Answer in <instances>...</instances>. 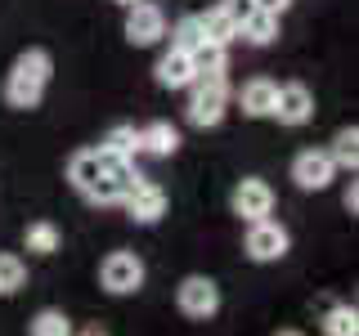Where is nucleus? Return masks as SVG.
Returning <instances> with one entry per match:
<instances>
[{
	"mask_svg": "<svg viewBox=\"0 0 359 336\" xmlns=\"http://www.w3.org/2000/svg\"><path fill=\"white\" fill-rule=\"evenodd\" d=\"M50 76H54V59H50V50H41V45H32V50H22L14 63H9V72H5V104L9 108H18V112H27V108H36L41 99H45V90H50Z\"/></svg>",
	"mask_w": 359,
	"mask_h": 336,
	"instance_id": "nucleus-1",
	"label": "nucleus"
},
{
	"mask_svg": "<svg viewBox=\"0 0 359 336\" xmlns=\"http://www.w3.org/2000/svg\"><path fill=\"white\" fill-rule=\"evenodd\" d=\"M229 81L224 76H198L194 85H189V104H184V117L189 126L198 130H211L224 121V112H229Z\"/></svg>",
	"mask_w": 359,
	"mask_h": 336,
	"instance_id": "nucleus-2",
	"label": "nucleus"
},
{
	"mask_svg": "<svg viewBox=\"0 0 359 336\" xmlns=\"http://www.w3.org/2000/svg\"><path fill=\"white\" fill-rule=\"evenodd\" d=\"M144 278H149V269H144V260L135 251H108L99 260V287L108 296H135L144 287Z\"/></svg>",
	"mask_w": 359,
	"mask_h": 336,
	"instance_id": "nucleus-3",
	"label": "nucleus"
},
{
	"mask_svg": "<svg viewBox=\"0 0 359 336\" xmlns=\"http://www.w3.org/2000/svg\"><path fill=\"white\" fill-rule=\"evenodd\" d=\"M243 251H247V260H256V265H274L292 251V233L269 216L252 220L247 224V238H243Z\"/></svg>",
	"mask_w": 359,
	"mask_h": 336,
	"instance_id": "nucleus-4",
	"label": "nucleus"
},
{
	"mask_svg": "<svg viewBox=\"0 0 359 336\" xmlns=\"http://www.w3.org/2000/svg\"><path fill=\"white\" fill-rule=\"evenodd\" d=\"M175 305L184 318H216L220 314V287H216V278H207V274H189L184 283L175 287Z\"/></svg>",
	"mask_w": 359,
	"mask_h": 336,
	"instance_id": "nucleus-5",
	"label": "nucleus"
},
{
	"mask_svg": "<svg viewBox=\"0 0 359 336\" xmlns=\"http://www.w3.org/2000/svg\"><path fill=\"white\" fill-rule=\"evenodd\" d=\"M332 179H337V166H332L328 148H301L292 157V184L301 193H323Z\"/></svg>",
	"mask_w": 359,
	"mask_h": 336,
	"instance_id": "nucleus-6",
	"label": "nucleus"
},
{
	"mask_svg": "<svg viewBox=\"0 0 359 336\" xmlns=\"http://www.w3.org/2000/svg\"><path fill=\"white\" fill-rule=\"evenodd\" d=\"M166 36V14L157 0H135V5L126 9V41L135 45V50H149V45H157Z\"/></svg>",
	"mask_w": 359,
	"mask_h": 336,
	"instance_id": "nucleus-7",
	"label": "nucleus"
},
{
	"mask_svg": "<svg viewBox=\"0 0 359 336\" xmlns=\"http://www.w3.org/2000/svg\"><path fill=\"white\" fill-rule=\"evenodd\" d=\"M229 206H233V216H238L243 224H252V220H265V216H274V188L265 184V179H256V175H247L233 184V193H229Z\"/></svg>",
	"mask_w": 359,
	"mask_h": 336,
	"instance_id": "nucleus-8",
	"label": "nucleus"
},
{
	"mask_svg": "<svg viewBox=\"0 0 359 336\" xmlns=\"http://www.w3.org/2000/svg\"><path fill=\"white\" fill-rule=\"evenodd\" d=\"M104 175H108V153L104 148H81V153L67 157V184H72L86 202L95 197V188L104 184Z\"/></svg>",
	"mask_w": 359,
	"mask_h": 336,
	"instance_id": "nucleus-9",
	"label": "nucleus"
},
{
	"mask_svg": "<svg viewBox=\"0 0 359 336\" xmlns=\"http://www.w3.org/2000/svg\"><path fill=\"white\" fill-rule=\"evenodd\" d=\"M269 117H274L278 126H287V130L306 126V121L314 117V94H310V85H301V81L278 85V99H274V112H269Z\"/></svg>",
	"mask_w": 359,
	"mask_h": 336,
	"instance_id": "nucleus-10",
	"label": "nucleus"
},
{
	"mask_svg": "<svg viewBox=\"0 0 359 336\" xmlns=\"http://www.w3.org/2000/svg\"><path fill=\"white\" fill-rule=\"evenodd\" d=\"M121 206H126V216L135 224H157V220L166 216V188L153 184V179H140V184L121 197Z\"/></svg>",
	"mask_w": 359,
	"mask_h": 336,
	"instance_id": "nucleus-11",
	"label": "nucleus"
},
{
	"mask_svg": "<svg viewBox=\"0 0 359 336\" xmlns=\"http://www.w3.org/2000/svg\"><path fill=\"white\" fill-rule=\"evenodd\" d=\"M140 179L144 175L135 171V162H117V157H108V175H104V184L95 188L90 206H121V197H126Z\"/></svg>",
	"mask_w": 359,
	"mask_h": 336,
	"instance_id": "nucleus-12",
	"label": "nucleus"
},
{
	"mask_svg": "<svg viewBox=\"0 0 359 336\" xmlns=\"http://www.w3.org/2000/svg\"><path fill=\"white\" fill-rule=\"evenodd\" d=\"M153 76H157V85L162 90H189L198 81V67H194V54H184V50H166L162 59H157V67H153Z\"/></svg>",
	"mask_w": 359,
	"mask_h": 336,
	"instance_id": "nucleus-13",
	"label": "nucleus"
},
{
	"mask_svg": "<svg viewBox=\"0 0 359 336\" xmlns=\"http://www.w3.org/2000/svg\"><path fill=\"white\" fill-rule=\"evenodd\" d=\"M274 99H278V81H269V76H252V81L238 90L243 117H269V112H274Z\"/></svg>",
	"mask_w": 359,
	"mask_h": 336,
	"instance_id": "nucleus-14",
	"label": "nucleus"
},
{
	"mask_svg": "<svg viewBox=\"0 0 359 336\" xmlns=\"http://www.w3.org/2000/svg\"><path fill=\"white\" fill-rule=\"evenodd\" d=\"M140 153L149 157H175L180 153V130L171 126V121H149V126H140Z\"/></svg>",
	"mask_w": 359,
	"mask_h": 336,
	"instance_id": "nucleus-15",
	"label": "nucleus"
},
{
	"mask_svg": "<svg viewBox=\"0 0 359 336\" xmlns=\"http://www.w3.org/2000/svg\"><path fill=\"white\" fill-rule=\"evenodd\" d=\"M238 41L247 45H274L278 41V14H265V9H252V14L243 18V27H238Z\"/></svg>",
	"mask_w": 359,
	"mask_h": 336,
	"instance_id": "nucleus-16",
	"label": "nucleus"
},
{
	"mask_svg": "<svg viewBox=\"0 0 359 336\" xmlns=\"http://www.w3.org/2000/svg\"><path fill=\"white\" fill-rule=\"evenodd\" d=\"M202 31H207L211 45H224V50H229V45L238 41V18L229 14V5H216V9L202 14Z\"/></svg>",
	"mask_w": 359,
	"mask_h": 336,
	"instance_id": "nucleus-17",
	"label": "nucleus"
},
{
	"mask_svg": "<svg viewBox=\"0 0 359 336\" xmlns=\"http://www.w3.org/2000/svg\"><path fill=\"white\" fill-rule=\"evenodd\" d=\"M99 148H104L108 157H117V162H135V153H140V126H130V121L112 126Z\"/></svg>",
	"mask_w": 359,
	"mask_h": 336,
	"instance_id": "nucleus-18",
	"label": "nucleus"
},
{
	"mask_svg": "<svg viewBox=\"0 0 359 336\" xmlns=\"http://www.w3.org/2000/svg\"><path fill=\"white\" fill-rule=\"evenodd\" d=\"M59 224L54 220H32L27 229H22V246H27L32 255H54L59 251Z\"/></svg>",
	"mask_w": 359,
	"mask_h": 336,
	"instance_id": "nucleus-19",
	"label": "nucleus"
},
{
	"mask_svg": "<svg viewBox=\"0 0 359 336\" xmlns=\"http://www.w3.org/2000/svg\"><path fill=\"white\" fill-rule=\"evenodd\" d=\"M328 157H332L337 171H355V166H359V130L355 126H341V130H337Z\"/></svg>",
	"mask_w": 359,
	"mask_h": 336,
	"instance_id": "nucleus-20",
	"label": "nucleus"
},
{
	"mask_svg": "<svg viewBox=\"0 0 359 336\" xmlns=\"http://www.w3.org/2000/svg\"><path fill=\"white\" fill-rule=\"evenodd\" d=\"M171 45L175 50H184V54H194L198 45H207V31H202V14H184L171 27Z\"/></svg>",
	"mask_w": 359,
	"mask_h": 336,
	"instance_id": "nucleus-21",
	"label": "nucleus"
},
{
	"mask_svg": "<svg viewBox=\"0 0 359 336\" xmlns=\"http://www.w3.org/2000/svg\"><path fill=\"white\" fill-rule=\"evenodd\" d=\"M323 336H359V309L355 305H332L323 314Z\"/></svg>",
	"mask_w": 359,
	"mask_h": 336,
	"instance_id": "nucleus-22",
	"label": "nucleus"
},
{
	"mask_svg": "<svg viewBox=\"0 0 359 336\" xmlns=\"http://www.w3.org/2000/svg\"><path fill=\"white\" fill-rule=\"evenodd\" d=\"M194 67H198V76H224L229 72V50L224 45H198L194 50Z\"/></svg>",
	"mask_w": 359,
	"mask_h": 336,
	"instance_id": "nucleus-23",
	"label": "nucleus"
},
{
	"mask_svg": "<svg viewBox=\"0 0 359 336\" xmlns=\"http://www.w3.org/2000/svg\"><path fill=\"white\" fill-rule=\"evenodd\" d=\"M27 287V265L14 251H0V296H14Z\"/></svg>",
	"mask_w": 359,
	"mask_h": 336,
	"instance_id": "nucleus-24",
	"label": "nucleus"
},
{
	"mask_svg": "<svg viewBox=\"0 0 359 336\" xmlns=\"http://www.w3.org/2000/svg\"><path fill=\"white\" fill-rule=\"evenodd\" d=\"M27 336H72V318L63 309H41L27 323Z\"/></svg>",
	"mask_w": 359,
	"mask_h": 336,
	"instance_id": "nucleus-25",
	"label": "nucleus"
},
{
	"mask_svg": "<svg viewBox=\"0 0 359 336\" xmlns=\"http://www.w3.org/2000/svg\"><path fill=\"white\" fill-rule=\"evenodd\" d=\"M252 5H256V9H265V14H278V18H283L292 0H252Z\"/></svg>",
	"mask_w": 359,
	"mask_h": 336,
	"instance_id": "nucleus-26",
	"label": "nucleus"
},
{
	"mask_svg": "<svg viewBox=\"0 0 359 336\" xmlns=\"http://www.w3.org/2000/svg\"><path fill=\"white\" fill-rule=\"evenodd\" d=\"M341 202H346V211H351V216H355V211H359V193H355V184L346 188V197H341Z\"/></svg>",
	"mask_w": 359,
	"mask_h": 336,
	"instance_id": "nucleus-27",
	"label": "nucleus"
},
{
	"mask_svg": "<svg viewBox=\"0 0 359 336\" xmlns=\"http://www.w3.org/2000/svg\"><path fill=\"white\" fill-rule=\"evenodd\" d=\"M72 336H108L104 328H81V332H72Z\"/></svg>",
	"mask_w": 359,
	"mask_h": 336,
	"instance_id": "nucleus-28",
	"label": "nucleus"
},
{
	"mask_svg": "<svg viewBox=\"0 0 359 336\" xmlns=\"http://www.w3.org/2000/svg\"><path fill=\"white\" fill-rule=\"evenodd\" d=\"M274 336H306V332H297V328H283V332H274Z\"/></svg>",
	"mask_w": 359,
	"mask_h": 336,
	"instance_id": "nucleus-29",
	"label": "nucleus"
},
{
	"mask_svg": "<svg viewBox=\"0 0 359 336\" xmlns=\"http://www.w3.org/2000/svg\"><path fill=\"white\" fill-rule=\"evenodd\" d=\"M117 5H126V9H130V5H135V0H117Z\"/></svg>",
	"mask_w": 359,
	"mask_h": 336,
	"instance_id": "nucleus-30",
	"label": "nucleus"
}]
</instances>
